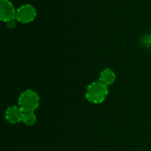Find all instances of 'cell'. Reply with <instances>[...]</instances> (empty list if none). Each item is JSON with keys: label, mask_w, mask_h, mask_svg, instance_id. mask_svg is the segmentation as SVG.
<instances>
[{"label": "cell", "mask_w": 151, "mask_h": 151, "mask_svg": "<svg viewBox=\"0 0 151 151\" xmlns=\"http://www.w3.org/2000/svg\"><path fill=\"white\" fill-rule=\"evenodd\" d=\"M108 94H109L108 87L98 81L92 82L88 86L85 93V96L89 103L98 104H102L106 99Z\"/></svg>", "instance_id": "obj_1"}, {"label": "cell", "mask_w": 151, "mask_h": 151, "mask_svg": "<svg viewBox=\"0 0 151 151\" xmlns=\"http://www.w3.org/2000/svg\"><path fill=\"white\" fill-rule=\"evenodd\" d=\"M18 104L23 111H35L39 107L40 97L35 91L27 89L19 95Z\"/></svg>", "instance_id": "obj_2"}, {"label": "cell", "mask_w": 151, "mask_h": 151, "mask_svg": "<svg viewBox=\"0 0 151 151\" xmlns=\"http://www.w3.org/2000/svg\"><path fill=\"white\" fill-rule=\"evenodd\" d=\"M36 14H37L36 10L32 4H25L20 5L17 9L16 19L17 21L24 23V24L30 23L35 19Z\"/></svg>", "instance_id": "obj_3"}, {"label": "cell", "mask_w": 151, "mask_h": 151, "mask_svg": "<svg viewBox=\"0 0 151 151\" xmlns=\"http://www.w3.org/2000/svg\"><path fill=\"white\" fill-rule=\"evenodd\" d=\"M17 9L10 0H0V19L3 22H7L16 19Z\"/></svg>", "instance_id": "obj_4"}, {"label": "cell", "mask_w": 151, "mask_h": 151, "mask_svg": "<svg viewBox=\"0 0 151 151\" xmlns=\"http://www.w3.org/2000/svg\"><path fill=\"white\" fill-rule=\"evenodd\" d=\"M23 111L20 109V107L18 105H12L9 106L4 113L5 119L11 123V124H18L19 122H22V117H23Z\"/></svg>", "instance_id": "obj_5"}, {"label": "cell", "mask_w": 151, "mask_h": 151, "mask_svg": "<svg viewBox=\"0 0 151 151\" xmlns=\"http://www.w3.org/2000/svg\"><path fill=\"white\" fill-rule=\"evenodd\" d=\"M115 80H116V74H115L114 71H112L110 68H105L100 73L99 81L107 87L113 84Z\"/></svg>", "instance_id": "obj_6"}, {"label": "cell", "mask_w": 151, "mask_h": 151, "mask_svg": "<svg viewBox=\"0 0 151 151\" xmlns=\"http://www.w3.org/2000/svg\"><path fill=\"white\" fill-rule=\"evenodd\" d=\"M22 122L27 126H33L36 122V115L35 111H24Z\"/></svg>", "instance_id": "obj_7"}, {"label": "cell", "mask_w": 151, "mask_h": 151, "mask_svg": "<svg viewBox=\"0 0 151 151\" xmlns=\"http://www.w3.org/2000/svg\"><path fill=\"white\" fill-rule=\"evenodd\" d=\"M16 22H17V19H11L9 21H7L5 24H6V27H9V28H15L16 27Z\"/></svg>", "instance_id": "obj_8"}, {"label": "cell", "mask_w": 151, "mask_h": 151, "mask_svg": "<svg viewBox=\"0 0 151 151\" xmlns=\"http://www.w3.org/2000/svg\"><path fill=\"white\" fill-rule=\"evenodd\" d=\"M150 38H151V32H150Z\"/></svg>", "instance_id": "obj_9"}]
</instances>
